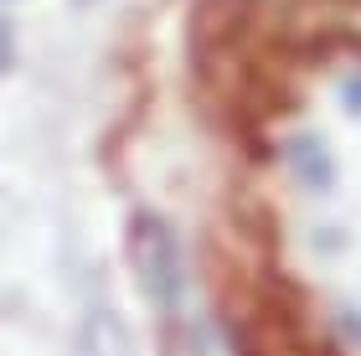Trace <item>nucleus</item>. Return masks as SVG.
<instances>
[{
	"instance_id": "f257e3e1",
	"label": "nucleus",
	"mask_w": 361,
	"mask_h": 356,
	"mask_svg": "<svg viewBox=\"0 0 361 356\" xmlns=\"http://www.w3.org/2000/svg\"><path fill=\"white\" fill-rule=\"evenodd\" d=\"M124 253H129V274H135L140 295L150 300L155 315H176L186 300V269H180V248L166 217L155 212H135L124 233Z\"/></svg>"
},
{
	"instance_id": "f03ea898",
	"label": "nucleus",
	"mask_w": 361,
	"mask_h": 356,
	"mask_svg": "<svg viewBox=\"0 0 361 356\" xmlns=\"http://www.w3.org/2000/svg\"><path fill=\"white\" fill-rule=\"evenodd\" d=\"M78 356H140L124 315L109 305H88L78 320Z\"/></svg>"
},
{
	"instance_id": "7ed1b4c3",
	"label": "nucleus",
	"mask_w": 361,
	"mask_h": 356,
	"mask_svg": "<svg viewBox=\"0 0 361 356\" xmlns=\"http://www.w3.org/2000/svg\"><path fill=\"white\" fill-rule=\"evenodd\" d=\"M294 160H300V176L310 186H331V160L315 140H294Z\"/></svg>"
},
{
	"instance_id": "20e7f679",
	"label": "nucleus",
	"mask_w": 361,
	"mask_h": 356,
	"mask_svg": "<svg viewBox=\"0 0 361 356\" xmlns=\"http://www.w3.org/2000/svg\"><path fill=\"white\" fill-rule=\"evenodd\" d=\"M11 57H16V31H11V21H0V78H6Z\"/></svg>"
},
{
	"instance_id": "39448f33",
	"label": "nucleus",
	"mask_w": 361,
	"mask_h": 356,
	"mask_svg": "<svg viewBox=\"0 0 361 356\" xmlns=\"http://www.w3.org/2000/svg\"><path fill=\"white\" fill-rule=\"evenodd\" d=\"M346 109H351V114L361 109V78H351V83H346Z\"/></svg>"
},
{
	"instance_id": "423d86ee",
	"label": "nucleus",
	"mask_w": 361,
	"mask_h": 356,
	"mask_svg": "<svg viewBox=\"0 0 361 356\" xmlns=\"http://www.w3.org/2000/svg\"><path fill=\"white\" fill-rule=\"evenodd\" d=\"M83 6H88V0H83Z\"/></svg>"
}]
</instances>
